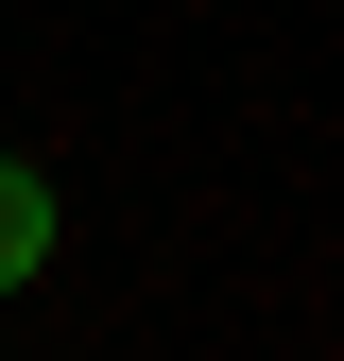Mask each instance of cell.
Wrapping results in <instances>:
<instances>
[{"instance_id":"cell-1","label":"cell","mask_w":344,"mask_h":361,"mask_svg":"<svg viewBox=\"0 0 344 361\" xmlns=\"http://www.w3.org/2000/svg\"><path fill=\"white\" fill-rule=\"evenodd\" d=\"M35 258H52V172H18V155H0V293H18Z\"/></svg>"}]
</instances>
